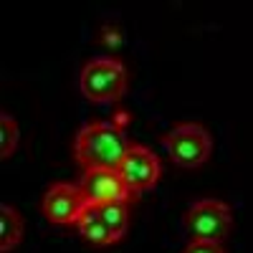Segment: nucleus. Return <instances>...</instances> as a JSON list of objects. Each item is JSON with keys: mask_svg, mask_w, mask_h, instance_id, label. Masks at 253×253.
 <instances>
[{"mask_svg": "<svg viewBox=\"0 0 253 253\" xmlns=\"http://www.w3.org/2000/svg\"><path fill=\"white\" fill-rule=\"evenodd\" d=\"M132 114L119 109L112 119L91 122L81 126L74 139V157L84 170H96V167H117L122 165L126 150H129V139H126V124Z\"/></svg>", "mask_w": 253, "mask_h": 253, "instance_id": "1", "label": "nucleus"}, {"mask_svg": "<svg viewBox=\"0 0 253 253\" xmlns=\"http://www.w3.org/2000/svg\"><path fill=\"white\" fill-rule=\"evenodd\" d=\"M79 89L94 104H109L126 94V69L114 56L91 58L79 76Z\"/></svg>", "mask_w": 253, "mask_h": 253, "instance_id": "2", "label": "nucleus"}, {"mask_svg": "<svg viewBox=\"0 0 253 253\" xmlns=\"http://www.w3.org/2000/svg\"><path fill=\"white\" fill-rule=\"evenodd\" d=\"M162 147L167 157H170L182 170H195V167L205 165L210 152H213V137L203 124L185 122L172 126L167 134H162Z\"/></svg>", "mask_w": 253, "mask_h": 253, "instance_id": "3", "label": "nucleus"}, {"mask_svg": "<svg viewBox=\"0 0 253 253\" xmlns=\"http://www.w3.org/2000/svg\"><path fill=\"white\" fill-rule=\"evenodd\" d=\"M182 223H185V230L190 233L193 241L223 243L233 233V210L223 200L205 198V200H198L187 208Z\"/></svg>", "mask_w": 253, "mask_h": 253, "instance_id": "4", "label": "nucleus"}, {"mask_svg": "<svg viewBox=\"0 0 253 253\" xmlns=\"http://www.w3.org/2000/svg\"><path fill=\"white\" fill-rule=\"evenodd\" d=\"M89 208L81 187L71 182H56L46 190L41 213L53 225H76L81 213Z\"/></svg>", "mask_w": 253, "mask_h": 253, "instance_id": "5", "label": "nucleus"}, {"mask_svg": "<svg viewBox=\"0 0 253 253\" xmlns=\"http://www.w3.org/2000/svg\"><path fill=\"white\" fill-rule=\"evenodd\" d=\"M117 170H119L122 180L126 182V187H129L134 195H139L144 190L157 185L162 165H160V157L152 150H147L142 144H132Z\"/></svg>", "mask_w": 253, "mask_h": 253, "instance_id": "6", "label": "nucleus"}, {"mask_svg": "<svg viewBox=\"0 0 253 253\" xmlns=\"http://www.w3.org/2000/svg\"><path fill=\"white\" fill-rule=\"evenodd\" d=\"M81 193L86 198L89 205H104V203H114V200H124L129 203L134 198V193L126 182L122 180L119 170H112V167H96V170H84L81 175Z\"/></svg>", "mask_w": 253, "mask_h": 253, "instance_id": "7", "label": "nucleus"}, {"mask_svg": "<svg viewBox=\"0 0 253 253\" xmlns=\"http://www.w3.org/2000/svg\"><path fill=\"white\" fill-rule=\"evenodd\" d=\"M76 228H79L81 238L86 243H91V246H96V248L114 243V238L109 233V225L104 223V215H101V210L96 205H89L86 210H84L79 223H76Z\"/></svg>", "mask_w": 253, "mask_h": 253, "instance_id": "8", "label": "nucleus"}, {"mask_svg": "<svg viewBox=\"0 0 253 253\" xmlns=\"http://www.w3.org/2000/svg\"><path fill=\"white\" fill-rule=\"evenodd\" d=\"M23 238V218L8 203L0 205V251H13Z\"/></svg>", "mask_w": 253, "mask_h": 253, "instance_id": "9", "label": "nucleus"}, {"mask_svg": "<svg viewBox=\"0 0 253 253\" xmlns=\"http://www.w3.org/2000/svg\"><path fill=\"white\" fill-rule=\"evenodd\" d=\"M101 215H104V223L109 225V233L117 241H122L126 236V230H129V203L124 200H114V203H104L99 205Z\"/></svg>", "mask_w": 253, "mask_h": 253, "instance_id": "10", "label": "nucleus"}, {"mask_svg": "<svg viewBox=\"0 0 253 253\" xmlns=\"http://www.w3.org/2000/svg\"><path fill=\"white\" fill-rule=\"evenodd\" d=\"M18 139H20L18 122H15L8 112H3V114H0V157L8 160V157L15 152Z\"/></svg>", "mask_w": 253, "mask_h": 253, "instance_id": "11", "label": "nucleus"}, {"mask_svg": "<svg viewBox=\"0 0 253 253\" xmlns=\"http://www.w3.org/2000/svg\"><path fill=\"white\" fill-rule=\"evenodd\" d=\"M99 43L101 46H107V48H119L122 43H124V33H122V28H117V26H101V31H99Z\"/></svg>", "mask_w": 253, "mask_h": 253, "instance_id": "12", "label": "nucleus"}, {"mask_svg": "<svg viewBox=\"0 0 253 253\" xmlns=\"http://www.w3.org/2000/svg\"><path fill=\"white\" fill-rule=\"evenodd\" d=\"M182 253H225V251L215 241H190Z\"/></svg>", "mask_w": 253, "mask_h": 253, "instance_id": "13", "label": "nucleus"}]
</instances>
